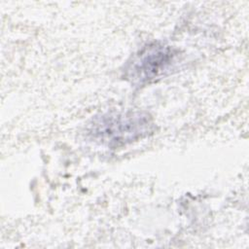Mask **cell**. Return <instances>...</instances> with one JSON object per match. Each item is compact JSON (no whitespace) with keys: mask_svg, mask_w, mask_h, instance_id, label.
Returning a JSON list of instances; mask_svg holds the SVG:
<instances>
[{"mask_svg":"<svg viewBox=\"0 0 249 249\" xmlns=\"http://www.w3.org/2000/svg\"><path fill=\"white\" fill-rule=\"evenodd\" d=\"M153 129V120L145 112H107L90 121L88 135L97 144L116 149L148 136Z\"/></svg>","mask_w":249,"mask_h":249,"instance_id":"cell-1","label":"cell"},{"mask_svg":"<svg viewBox=\"0 0 249 249\" xmlns=\"http://www.w3.org/2000/svg\"><path fill=\"white\" fill-rule=\"evenodd\" d=\"M179 58L172 46L154 42L142 48L127 62L124 75L134 85H145L171 72Z\"/></svg>","mask_w":249,"mask_h":249,"instance_id":"cell-2","label":"cell"}]
</instances>
